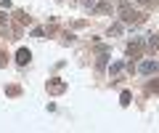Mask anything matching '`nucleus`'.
<instances>
[{"label": "nucleus", "mask_w": 159, "mask_h": 133, "mask_svg": "<svg viewBox=\"0 0 159 133\" xmlns=\"http://www.w3.org/2000/svg\"><path fill=\"white\" fill-rule=\"evenodd\" d=\"M141 72H143V75H148V72H157V61H143V64H141Z\"/></svg>", "instance_id": "obj_1"}, {"label": "nucleus", "mask_w": 159, "mask_h": 133, "mask_svg": "<svg viewBox=\"0 0 159 133\" xmlns=\"http://www.w3.org/2000/svg\"><path fill=\"white\" fill-rule=\"evenodd\" d=\"M19 61L27 64V61H29V51H19Z\"/></svg>", "instance_id": "obj_2"}]
</instances>
